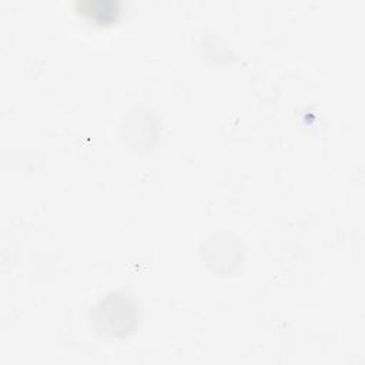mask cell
<instances>
[{
  "label": "cell",
  "mask_w": 365,
  "mask_h": 365,
  "mask_svg": "<svg viewBox=\"0 0 365 365\" xmlns=\"http://www.w3.org/2000/svg\"><path fill=\"white\" fill-rule=\"evenodd\" d=\"M77 11L97 23H110L120 13L117 0H77Z\"/></svg>",
  "instance_id": "6da1fadb"
}]
</instances>
